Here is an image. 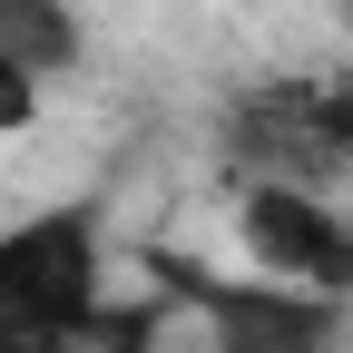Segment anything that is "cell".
I'll list each match as a JSON object with an SVG mask.
<instances>
[{"label": "cell", "instance_id": "obj_1", "mask_svg": "<svg viewBox=\"0 0 353 353\" xmlns=\"http://www.w3.org/2000/svg\"><path fill=\"white\" fill-rule=\"evenodd\" d=\"M226 176L343 187L353 176V69H285L226 99Z\"/></svg>", "mask_w": 353, "mask_h": 353}, {"label": "cell", "instance_id": "obj_2", "mask_svg": "<svg viewBox=\"0 0 353 353\" xmlns=\"http://www.w3.org/2000/svg\"><path fill=\"white\" fill-rule=\"evenodd\" d=\"M236 245L265 285L353 304V206L334 187H285V176H236Z\"/></svg>", "mask_w": 353, "mask_h": 353}, {"label": "cell", "instance_id": "obj_3", "mask_svg": "<svg viewBox=\"0 0 353 353\" xmlns=\"http://www.w3.org/2000/svg\"><path fill=\"white\" fill-rule=\"evenodd\" d=\"M176 294L206 314V353H343V304L294 294V285H216L176 275Z\"/></svg>", "mask_w": 353, "mask_h": 353}, {"label": "cell", "instance_id": "obj_4", "mask_svg": "<svg viewBox=\"0 0 353 353\" xmlns=\"http://www.w3.org/2000/svg\"><path fill=\"white\" fill-rule=\"evenodd\" d=\"M108 285V236L99 206H39L20 226H0V314L10 304H59Z\"/></svg>", "mask_w": 353, "mask_h": 353}, {"label": "cell", "instance_id": "obj_5", "mask_svg": "<svg viewBox=\"0 0 353 353\" xmlns=\"http://www.w3.org/2000/svg\"><path fill=\"white\" fill-rule=\"evenodd\" d=\"M0 353H167V314L148 294H59V304H10Z\"/></svg>", "mask_w": 353, "mask_h": 353}, {"label": "cell", "instance_id": "obj_6", "mask_svg": "<svg viewBox=\"0 0 353 353\" xmlns=\"http://www.w3.org/2000/svg\"><path fill=\"white\" fill-rule=\"evenodd\" d=\"M0 50H10L30 79H69L88 59V20L69 0H0Z\"/></svg>", "mask_w": 353, "mask_h": 353}, {"label": "cell", "instance_id": "obj_7", "mask_svg": "<svg viewBox=\"0 0 353 353\" xmlns=\"http://www.w3.org/2000/svg\"><path fill=\"white\" fill-rule=\"evenodd\" d=\"M39 108H50V79H30L10 50H0V138H30Z\"/></svg>", "mask_w": 353, "mask_h": 353}, {"label": "cell", "instance_id": "obj_8", "mask_svg": "<svg viewBox=\"0 0 353 353\" xmlns=\"http://www.w3.org/2000/svg\"><path fill=\"white\" fill-rule=\"evenodd\" d=\"M334 20H343V39H353V0H334Z\"/></svg>", "mask_w": 353, "mask_h": 353}]
</instances>
